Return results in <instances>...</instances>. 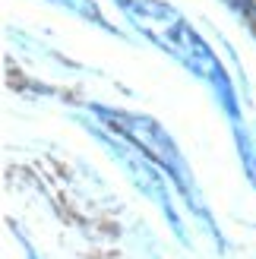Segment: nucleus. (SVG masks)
Segmentation results:
<instances>
[{"mask_svg": "<svg viewBox=\"0 0 256 259\" xmlns=\"http://www.w3.org/2000/svg\"><path fill=\"white\" fill-rule=\"evenodd\" d=\"M120 7L155 45H161L168 54H174L190 73H196L206 82H212L219 98H222V105H225V111L231 114V120L237 123V101H234L231 82H228L222 63L215 60V54L206 48V41L190 29V22H184L181 13L158 4V0H120Z\"/></svg>", "mask_w": 256, "mask_h": 259, "instance_id": "obj_1", "label": "nucleus"}, {"mask_svg": "<svg viewBox=\"0 0 256 259\" xmlns=\"http://www.w3.org/2000/svg\"><path fill=\"white\" fill-rule=\"evenodd\" d=\"M231 10H237V13H247V16H253V0H225Z\"/></svg>", "mask_w": 256, "mask_h": 259, "instance_id": "obj_5", "label": "nucleus"}, {"mask_svg": "<svg viewBox=\"0 0 256 259\" xmlns=\"http://www.w3.org/2000/svg\"><path fill=\"white\" fill-rule=\"evenodd\" d=\"M54 4H60V7H67V10H73V13H79V16H86V19H92L95 25H101V29H108V32H114L111 25L105 22V16H101V10L92 4V0H54Z\"/></svg>", "mask_w": 256, "mask_h": 259, "instance_id": "obj_4", "label": "nucleus"}, {"mask_svg": "<svg viewBox=\"0 0 256 259\" xmlns=\"http://www.w3.org/2000/svg\"><path fill=\"white\" fill-rule=\"evenodd\" d=\"M98 139L105 142V149L117 158L123 167H126V174H130V180L146 193V196L152 199L161 209V215L171 222V228H174V234L181 237V240H187V234H184V225H181V215L174 212V202H171V193H168V180H164V174H158V167H152L149 164V155L143 152V149H130L126 142H120V139H108V136H101L98 133Z\"/></svg>", "mask_w": 256, "mask_h": 259, "instance_id": "obj_3", "label": "nucleus"}, {"mask_svg": "<svg viewBox=\"0 0 256 259\" xmlns=\"http://www.w3.org/2000/svg\"><path fill=\"white\" fill-rule=\"evenodd\" d=\"M95 114H98V117L105 120L111 130H117L123 139H130L133 146H139L152 161H158L164 171H168V177L177 184V190L184 193L187 205L202 218V222H206V231H209L215 240H222L219 231H215V225H212V218H209V209H206V205H202V199H199V190H196V184H193V177H190V167H187V161H184L181 149H177L174 139L164 133V126L155 123L152 117H139V114H126V111L95 108Z\"/></svg>", "mask_w": 256, "mask_h": 259, "instance_id": "obj_2", "label": "nucleus"}]
</instances>
